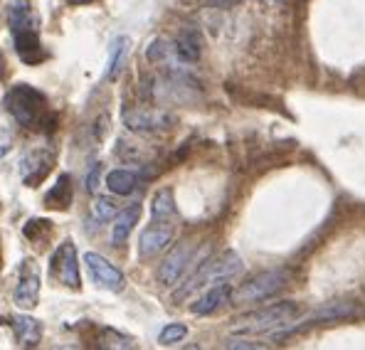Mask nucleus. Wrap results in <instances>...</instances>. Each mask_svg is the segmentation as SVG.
Here are the masks:
<instances>
[{"instance_id": "1", "label": "nucleus", "mask_w": 365, "mask_h": 350, "mask_svg": "<svg viewBox=\"0 0 365 350\" xmlns=\"http://www.w3.org/2000/svg\"><path fill=\"white\" fill-rule=\"evenodd\" d=\"M5 111L13 116V121L30 131L50 133L57 126V114L50 109V101L40 89L30 84H15L5 94Z\"/></svg>"}, {"instance_id": "2", "label": "nucleus", "mask_w": 365, "mask_h": 350, "mask_svg": "<svg viewBox=\"0 0 365 350\" xmlns=\"http://www.w3.org/2000/svg\"><path fill=\"white\" fill-rule=\"evenodd\" d=\"M8 28L15 42V52L25 64H40L47 57L40 40V15L32 0H10Z\"/></svg>"}, {"instance_id": "3", "label": "nucleus", "mask_w": 365, "mask_h": 350, "mask_svg": "<svg viewBox=\"0 0 365 350\" xmlns=\"http://www.w3.org/2000/svg\"><path fill=\"white\" fill-rule=\"evenodd\" d=\"M302 314V306L294 304V301H279L267 309H259L255 314H247L242 319L235 321L232 336H259V333L274 331L277 326L284 323H292L297 316Z\"/></svg>"}, {"instance_id": "4", "label": "nucleus", "mask_w": 365, "mask_h": 350, "mask_svg": "<svg viewBox=\"0 0 365 350\" xmlns=\"http://www.w3.org/2000/svg\"><path fill=\"white\" fill-rule=\"evenodd\" d=\"M242 272V259L235 254L232 249L222 252V254L212 257L192 274L190 279L185 282V287L180 292H175V301H182L185 296H190L192 292H197L200 287H207V284H220V282H227V279L237 277Z\"/></svg>"}, {"instance_id": "5", "label": "nucleus", "mask_w": 365, "mask_h": 350, "mask_svg": "<svg viewBox=\"0 0 365 350\" xmlns=\"http://www.w3.org/2000/svg\"><path fill=\"white\" fill-rule=\"evenodd\" d=\"M292 279L289 269H269V272L257 274L255 279H250L247 284L232 294L235 304H259V301L272 299L274 294H279Z\"/></svg>"}, {"instance_id": "6", "label": "nucleus", "mask_w": 365, "mask_h": 350, "mask_svg": "<svg viewBox=\"0 0 365 350\" xmlns=\"http://www.w3.org/2000/svg\"><path fill=\"white\" fill-rule=\"evenodd\" d=\"M358 314H361V309H358L356 304H351V301H334V304H326L324 309H319V311H314L311 316H306V319L302 323H297V326L287 328V331H282V333H274V341L292 338V336H297V333L306 331V328L319 326V323L341 321V319H356Z\"/></svg>"}, {"instance_id": "7", "label": "nucleus", "mask_w": 365, "mask_h": 350, "mask_svg": "<svg viewBox=\"0 0 365 350\" xmlns=\"http://www.w3.org/2000/svg\"><path fill=\"white\" fill-rule=\"evenodd\" d=\"M52 274L55 279L62 284V287L72 289V292H79L82 289V274H79V254L77 247H74L72 240L60 242V247L52 254Z\"/></svg>"}, {"instance_id": "8", "label": "nucleus", "mask_w": 365, "mask_h": 350, "mask_svg": "<svg viewBox=\"0 0 365 350\" xmlns=\"http://www.w3.org/2000/svg\"><path fill=\"white\" fill-rule=\"evenodd\" d=\"M40 287H42V279L37 264L32 259H23L18 267V284H15V292H13L15 306L23 311L35 309L37 301H40Z\"/></svg>"}, {"instance_id": "9", "label": "nucleus", "mask_w": 365, "mask_h": 350, "mask_svg": "<svg viewBox=\"0 0 365 350\" xmlns=\"http://www.w3.org/2000/svg\"><path fill=\"white\" fill-rule=\"evenodd\" d=\"M55 160H57L55 150L47 148V146L28 150V153L23 155V160H20V168H18L20 180H23L28 187H37L40 182H45L47 175H50Z\"/></svg>"}, {"instance_id": "10", "label": "nucleus", "mask_w": 365, "mask_h": 350, "mask_svg": "<svg viewBox=\"0 0 365 350\" xmlns=\"http://www.w3.org/2000/svg\"><path fill=\"white\" fill-rule=\"evenodd\" d=\"M123 123L136 133H158L168 131L175 123V116L163 109H123Z\"/></svg>"}, {"instance_id": "11", "label": "nucleus", "mask_w": 365, "mask_h": 350, "mask_svg": "<svg viewBox=\"0 0 365 350\" xmlns=\"http://www.w3.org/2000/svg\"><path fill=\"white\" fill-rule=\"evenodd\" d=\"M84 264H87L91 279H94V284L99 289H106V292H111V294H121L123 289H126V277H123V272L119 267H114L109 259H104L101 254L87 252V254H84Z\"/></svg>"}, {"instance_id": "12", "label": "nucleus", "mask_w": 365, "mask_h": 350, "mask_svg": "<svg viewBox=\"0 0 365 350\" xmlns=\"http://www.w3.org/2000/svg\"><path fill=\"white\" fill-rule=\"evenodd\" d=\"M192 252H195V245L190 240H182L165 254V259L160 262L158 272H155V277H158V282L163 287H175L178 284V279L185 274L187 264L192 259Z\"/></svg>"}, {"instance_id": "13", "label": "nucleus", "mask_w": 365, "mask_h": 350, "mask_svg": "<svg viewBox=\"0 0 365 350\" xmlns=\"http://www.w3.org/2000/svg\"><path fill=\"white\" fill-rule=\"evenodd\" d=\"M173 242V225L170 222H153L138 237V254L143 259H151V257L160 254L165 247Z\"/></svg>"}, {"instance_id": "14", "label": "nucleus", "mask_w": 365, "mask_h": 350, "mask_svg": "<svg viewBox=\"0 0 365 350\" xmlns=\"http://www.w3.org/2000/svg\"><path fill=\"white\" fill-rule=\"evenodd\" d=\"M5 326L13 331V338L20 348H37L42 343V333H45V326L42 321L32 319V316H10V319H3Z\"/></svg>"}, {"instance_id": "15", "label": "nucleus", "mask_w": 365, "mask_h": 350, "mask_svg": "<svg viewBox=\"0 0 365 350\" xmlns=\"http://www.w3.org/2000/svg\"><path fill=\"white\" fill-rule=\"evenodd\" d=\"M232 301V287L227 282H220V284H212L195 304L190 306V311L195 316H210L215 311H220L222 306H227Z\"/></svg>"}, {"instance_id": "16", "label": "nucleus", "mask_w": 365, "mask_h": 350, "mask_svg": "<svg viewBox=\"0 0 365 350\" xmlns=\"http://www.w3.org/2000/svg\"><path fill=\"white\" fill-rule=\"evenodd\" d=\"M138 220H141V205L138 202L128 205L126 210H119V215L114 217V227H111V245L121 247L123 242L131 237L133 227L138 225Z\"/></svg>"}, {"instance_id": "17", "label": "nucleus", "mask_w": 365, "mask_h": 350, "mask_svg": "<svg viewBox=\"0 0 365 350\" xmlns=\"http://www.w3.org/2000/svg\"><path fill=\"white\" fill-rule=\"evenodd\" d=\"M74 200V185H72V175L62 173L57 177L55 185L47 190L45 195V207L47 210H67Z\"/></svg>"}, {"instance_id": "18", "label": "nucleus", "mask_w": 365, "mask_h": 350, "mask_svg": "<svg viewBox=\"0 0 365 350\" xmlns=\"http://www.w3.org/2000/svg\"><path fill=\"white\" fill-rule=\"evenodd\" d=\"M151 215H153L155 222H170V225L175 222L178 207H175V197H173V190H170V187H160V190L153 195Z\"/></svg>"}, {"instance_id": "19", "label": "nucleus", "mask_w": 365, "mask_h": 350, "mask_svg": "<svg viewBox=\"0 0 365 350\" xmlns=\"http://www.w3.org/2000/svg\"><path fill=\"white\" fill-rule=\"evenodd\" d=\"M128 50H131V40H128L126 35L116 37V40L111 42V47H109V62H106V74H104V77L109 79V82L119 79L123 64H126V59H128Z\"/></svg>"}, {"instance_id": "20", "label": "nucleus", "mask_w": 365, "mask_h": 350, "mask_svg": "<svg viewBox=\"0 0 365 350\" xmlns=\"http://www.w3.org/2000/svg\"><path fill=\"white\" fill-rule=\"evenodd\" d=\"M175 52L178 57L182 59L185 64H192L197 62L202 55V42H200V35L195 30H182L178 37H175Z\"/></svg>"}, {"instance_id": "21", "label": "nucleus", "mask_w": 365, "mask_h": 350, "mask_svg": "<svg viewBox=\"0 0 365 350\" xmlns=\"http://www.w3.org/2000/svg\"><path fill=\"white\" fill-rule=\"evenodd\" d=\"M138 185V173L126 168H116L111 173H106V187H109L114 195H131Z\"/></svg>"}, {"instance_id": "22", "label": "nucleus", "mask_w": 365, "mask_h": 350, "mask_svg": "<svg viewBox=\"0 0 365 350\" xmlns=\"http://www.w3.org/2000/svg\"><path fill=\"white\" fill-rule=\"evenodd\" d=\"M116 215H119V205H116V200L99 195L94 202H91L89 222H94V225H99V227H101V222H109V220H114Z\"/></svg>"}, {"instance_id": "23", "label": "nucleus", "mask_w": 365, "mask_h": 350, "mask_svg": "<svg viewBox=\"0 0 365 350\" xmlns=\"http://www.w3.org/2000/svg\"><path fill=\"white\" fill-rule=\"evenodd\" d=\"M23 235L28 237V240L35 247L45 249L47 242H50V235H52V222H50V220H37V217H32L30 222L23 227Z\"/></svg>"}, {"instance_id": "24", "label": "nucleus", "mask_w": 365, "mask_h": 350, "mask_svg": "<svg viewBox=\"0 0 365 350\" xmlns=\"http://www.w3.org/2000/svg\"><path fill=\"white\" fill-rule=\"evenodd\" d=\"M185 336H187L185 323H168V326L160 331L158 343H160V346H175V343H180Z\"/></svg>"}, {"instance_id": "25", "label": "nucleus", "mask_w": 365, "mask_h": 350, "mask_svg": "<svg viewBox=\"0 0 365 350\" xmlns=\"http://www.w3.org/2000/svg\"><path fill=\"white\" fill-rule=\"evenodd\" d=\"M101 163H94L91 165V170L87 173V192L91 195H96V190H99V182H101Z\"/></svg>"}, {"instance_id": "26", "label": "nucleus", "mask_w": 365, "mask_h": 350, "mask_svg": "<svg viewBox=\"0 0 365 350\" xmlns=\"http://www.w3.org/2000/svg\"><path fill=\"white\" fill-rule=\"evenodd\" d=\"M225 348H232V350H257V348H264V343H257V341H247V338H237V341H227Z\"/></svg>"}, {"instance_id": "27", "label": "nucleus", "mask_w": 365, "mask_h": 350, "mask_svg": "<svg viewBox=\"0 0 365 350\" xmlns=\"http://www.w3.org/2000/svg\"><path fill=\"white\" fill-rule=\"evenodd\" d=\"M10 148H13V138H10V136H3V138H0V160H3L5 155L10 153Z\"/></svg>"}, {"instance_id": "28", "label": "nucleus", "mask_w": 365, "mask_h": 350, "mask_svg": "<svg viewBox=\"0 0 365 350\" xmlns=\"http://www.w3.org/2000/svg\"><path fill=\"white\" fill-rule=\"evenodd\" d=\"M262 3H267V5H272V8H282L287 0H262Z\"/></svg>"}, {"instance_id": "29", "label": "nucleus", "mask_w": 365, "mask_h": 350, "mask_svg": "<svg viewBox=\"0 0 365 350\" xmlns=\"http://www.w3.org/2000/svg\"><path fill=\"white\" fill-rule=\"evenodd\" d=\"M69 5H89V3H96V0H67Z\"/></svg>"}, {"instance_id": "30", "label": "nucleus", "mask_w": 365, "mask_h": 350, "mask_svg": "<svg viewBox=\"0 0 365 350\" xmlns=\"http://www.w3.org/2000/svg\"><path fill=\"white\" fill-rule=\"evenodd\" d=\"M0 77H5V59H3V52H0Z\"/></svg>"}, {"instance_id": "31", "label": "nucleus", "mask_w": 365, "mask_h": 350, "mask_svg": "<svg viewBox=\"0 0 365 350\" xmlns=\"http://www.w3.org/2000/svg\"><path fill=\"white\" fill-rule=\"evenodd\" d=\"M230 3H237V0H215V5H230Z\"/></svg>"}]
</instances>
